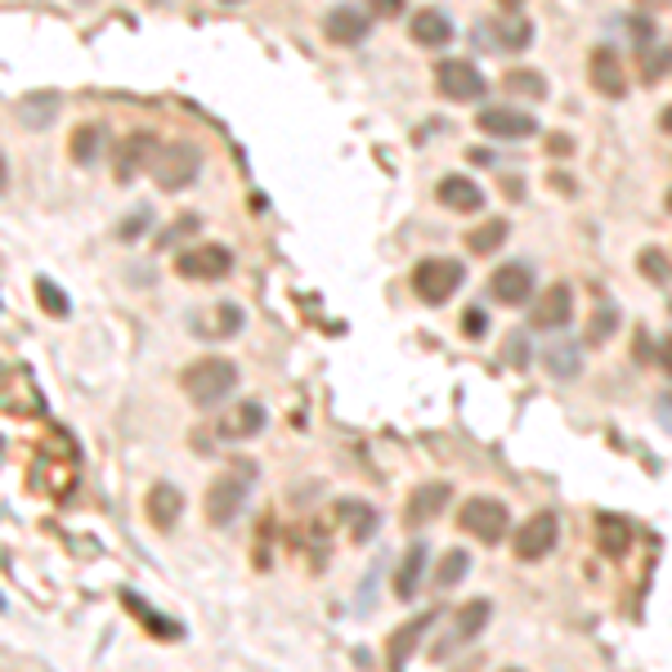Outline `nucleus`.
<instances>
[{
  "instance_id": "412c9836",
  "label": "nucleus",
  "mask_w": 672,
  "mask_h": 672,
  "mask_svg": "<svg viewBox=\"0 0 672 672\" xmlns=\"http://www.w3.org/2000/svg\"><path fill=\"white\" fill-rule=\"evenodd\" d=\"M336 516H342V524L350 529V538L355 543H368V538L377 533V507L372 502H364V498H342L336 502Z\"/></svg>"
},
{
  "instance_id": "72a5a7b5",
  "label": "nucleus",
  "mask_w": 672,
  "mask_h": 672,
  "mask_svg": "<svg viewBox=\"0 0 672 672\" xmlns=\"http://www.w3.org/2000/svg\"><path fill=\"white\" fill-rule=\"evenodd\" d=\"M470 574V552H462V548H453L448 556H444V565H440V574H435V583L440 587H453V583H462Z\"/></svg>"
},
{
  "instance_id": "9b49d317",
  "label": "nucleus",
  "mask_w": 672,
  "mask_h": 672,
  "mask_svg": "<svg viewBox=\"0 0 672 672\" xmlns=\"http://www.w3.org/2000/svg\"><path fill=\"white\" fill-rule=\"evenodd\" d=\"M197 166H202V158L193 144H171L153 158V180H158V188H184L197 175Z\"/></svg>"
},
{
  "instance_id": "a211bd4d",
  "label": "nucleus",
  "mask_w": 672,
  "mask_h": 672,
  "mask_svg": "<svg viewBox=\"0 0 672 672\" xmlns=\"http://www.w3.org/2000/svg\"><path fill=\"white\" fill-rule=\"evenodd\" d=\"M596 548L610 556V561L628 556V548H632V520L628 516H615V511L596 516Z\"/></svg>"
},
{
  "instance_id": "4be33fe9",
  "label": "nucleus",
  "mask_w": 672,
  "mask_h": 672,
  "mask_svg": "<svg viewBox=\"0 0 672 672\" xmlns=\"http://www.w3.org/2000/svg\"><path fill=\"white\" fill-rule=\"evenodd\" d=\"M413 41L422 45V50H444L448 41H453V23H448V14L444 10H422V14H413Z\"/></svg>"
},
{
  "instance_id": "58836bf2",
  "label": "nucleus",
  "mask_w": 672,
  "mask_h": 672,
  "mask_svg": "<svg viewBox=\"0 0 672 672\" xmlns=\"http://www.w3.org/2000/svg\"><path fill=\"white\" fill-rule=\"evenodd\" d=\"M470 162H476V166H494V153L489 149H470Z\"/></svg>"
},
{
  "instance_id": "dca6fc26",
  "label": "nucleus",
  "mask_w": 672,
  "mask_h": 672,
  "mask_svg": "<svg viewBox=\"0 0 672 672\" xmlns=\"http://www.w3.org/2000/svg\"><path fill=\"white\" fill-rule=\"evenodd\" d=\"M220 440H234V444H242V440H251V435H260L264 431V403H256V399H242V403H234V409L220 418Z\"/></svg>"
},
{
  "instance_id": "79ce46f5",
  "label": "nucleus",
  "mask_w": 672,
  "mask_h": 672,
  "mask_svg": "<svg viewBox=\"0 0 672 672\" xmlns=\"http://www.w3.org/2000/svg\"><path fill=\"white\" fill-rule=\"evenodd\" d=\"M6 184H10V171H6V158H0V193H6Z\"/></svg>"
},
{
  "instance_id": "f704fd0d",
  "label": "nucleus",
  "mask_w": 672,
  "mask_h": 672,
  "mask_svg": "<svg viewBox=\"0 0 672 672\" xmlns=\"http://www.w3.org/2000/svg\"><path fill=\"white\" fill-rule=\"evenodd\" d=\"M149 216H153L149 207H140V212H134V216H126V220H121V229H117V238H121V242L140 238V234H144V225H149Z\"/></svg>"
},
{
  "instance_id": "c03bdc74",
  "label": "nucleus",
  "mask_w": 672,
  "mask_h": 672,
  "mask_svg": "<svg viewBox=\"0 0 672 672\" xmlns=\"http://www.w3.org/2000/svg\"><path fill=\"white\" fill-rule=\"evenodd\" d=\"M668 212H672V193H668Z\"/></svg>"
},
{
  "instance_id": "c9c22d12",
  "label": "nucleus",
  "mask_w": 672,
  "mask_h": 672,
  "mask_svg": "<svg viewBox=\"0 0 672 672\" xmlns=\"http://www.w3.org/2000/svg\"><path fill=\"white\" fill-rule=\"evenodd\" d=\"M641 269H646V279H654V283L668 279V269H663V256H659V251H646V256H641Z\"/></svg>"
},
{
  "instance_id": "aec40b11",
  "label": "nucleus",
  "mask_w": 672,
  "mask_h": 672,
  "mask_svg": "<svg viewBox=\"0 0 672 672\" xmlns=\"http://www.w3.org/2000/svg\"><path fill=\"white\" fill-rule=\"evenodd\" d=\"M431 619H435V615H418V619H409V624H403V628H399V632L386 641V659H390V668H394V672L413 659V650H418V641L426 637Z\"/></svg>"
},
{
  "instance_id": "5701e85b",
  "label": "nucleus",
  "mask_w": 672,
  "mask_h": 672,
  "mask_svg": "<svg viewBox=\"0 0 672 672\" xmlns=\"http://www.w3.org/2000/svg\"><path fill=\"white\" fill-rule=\"evenodd\" d=\"M426 556H431L426 543H413L409 552H403V565H399V574H394V596H399V600H413V596H418L422 574H426Z\"/></svg>"
},
{
  "instance_id": "37998d69",
  "label": "nucleus",
  "mask_w": 672,
  "mask_h": 672,
  "mask_svg": "<svg viewBox=\"0 0 672 672\" xmlns=\"http://www.w3.org/2000/svg\"><path fill=\"white\" fill-rule=\"evenodd\" d=\"M502 6H507V10H516V6H520V0H502Z\"/></svg>"
},
{
  "instance_id": "b1692460",
  "label": "nucleus",
  "mask_w": 672,
  "mask_h": 672,
  "mask_svg": "<svg viewBox=\"0 0 672 672\" xmlns=\"http://www.w3.org/2000/svg\"><path fill=\"white\" fill-rule=\"evenodd\" d=\"M153 140L149 134H126V144H121V153H117V180L121 184H130L134 180V171H144L153 158Z\"/></svg>"
},
{
  "instance_id": "423d86ee",
  "label": "nucleus",
  "mask_w": 672,
  "mask_h": 672,
  "mask_svg": "<svg viewBox=\"0 0 672 672\" xmlns=\"http://www.w3.org/2000/svg\"><path fill=\"white\" fill-rule=\"evenodd\" d=\"M435 90H440L448 104H476V99H485L489 82L480 77L476 63H466V58H444V63L435 67Z\"/></svg>"
},
{
  "instance_id": "cd10ccee",
  "label": "nucleus",
  "mask_w": 672,
  "mask_h": 672,
  "mask_svg": "<svg viewBox=\"0 0 672 672\" xmlns=\"http://www.w3.org/2000/svg\"><path fill=\"white\" fill-rule=\"evenodd\" d=\"M99 144H104V126L99 121H86L73 130V140H67V153H73L77 166H90L99 158Z\"/></svg>"
},
{
  "instance_id": "2f4dec72",
  "label": "nucleus",
  "mask_w": 672,
  "mask_h": 672,
  "mask_svg": "<svg viewBox=\"0 0 672 672\" xmlns=\"http://www.w3.org/2000/svg\"><path fill=\"white\" fill-rule=\"evenodd\" d=\"M548 368H552L556 377H578V368H583V355H578V346H565V342H556V346L548 350Z\"/></svg>"
},
{
  "instance_id": "ddd939ff",
  "label": "nucleus",
  "mask_w": 672,
  "mask_h": 672,
  "mask_svg": "<svg viewBox=\"0 0 672 672\" xmlns=\"http://www.w3.org/2000/svg\"><path fill=\"white\" fill-rule=\"evenodd\" d=\"M570 314H574V292H570L565 283H552L543 296L533 301L529 323H533L538 332H556V327H565V323H570Z\"/></svg>"
},
{
  "instance_id": "1a4fd4ad",
  "label": "nucleus",
  "mask_w": 672,
  "mask_h": 672,
  "mask_svg": "<svg viewBox=\"0 0 672 672\" xmlns=\"http://www.w3.org/2000/svg\"><path fill=\"white\" fill-rule=\"evenodd\" d=\"M489 296L498 305H511V310L524 305V301H533V264H524V260L498 264L494 279H489Z\"/></svg>"
},
{
  "instance_id": "393cba45",
  "label": "nucleus",
  "mask_w": 672,
  "mask_h": 672,
  "mask_svg": "<svg viewBox=\"0 0 672 672\" xmlns=\"http://www.w3.org/2000/svg\"><path fill=\"white\" fill-rule=\"evenodd\" d=\"M121 605H126L130 615H140V619H144V628H149L153 637H162V641H180V637H184V628H180L175 619H166V615L149 610V605H144L140 596H134V592H121Z\"/></svg>"
},
{
  "instance_id": "f3484780",
  "label": "nucleus",
  "mask_w": 672,
  "mask_h": 672,
  "mask_svg": "<svg viewBox=\"0 0 672 672\" xmlns=\"http://www.w3.org/2000/svg\"><path fill=\"white\" fill-rule=\"evenodd\" d=\"M448 498H453V489H448L444 480H426L422 489H413V498H409V511H403V524H409V529H418V524L435 520V516L448 507Z\"/></svg>"
},
{
  "instance_id": "0eeeda50",
  "label": "nucleus",
  "mask_w": 672,
  "mask_h": 672,
  "mask_svg": "<svg viewBox=\"0 0 672 672\" xmlns=\"http://www.w3.org/2000/svg\"><path fill=\"white\" fill-rule=\"evenodd\" d=\"M556 538H561V516L556 511H538L520 524L516 533V561H543L556 552Z\"/></svg>"
},
{
  "instance_id": "e433bc0d",
  "label": "nucleus",
  "mask_w": 672,
  "mask_h": 672,
  "mask_svg": "<svg viewBox=\"0 0 672 672\" xmlns=\"http://www.w3.org/2000/svg\"><path fill=\"white\" fill-rule=\"evenodd\" d=\"M368 10L377 19H394V14H403V0H368Z\"/></svg>"
},
{
  "instance_id": "ea45409f",
  "label": "nucleus",
  "mask_w": 672,
  "mask_h": 672,
  "mask_svg": "<svg viewBox=\"0 0 672 672\" xmlns=\"http://www.w3.org/2000/svg\"><path fill=\"white\" fill-rule=\"evenodd\" d=\"M659 126H663V134H672V104L659 112Z\"/></svg>"
},
{
  "instance_id": "f03ea898",
  "label": "nucleus",
  "mask_w": 672,
  "mask_h": 672,
  "mask_svg": "<svg viewBox=\"0 0 672 672\" xmlns=\"http://www.w3.org/2000/svg\"><path fill=\"white\" fill-rule=\"evenodd\" d=\"M247 494H251V466H234V470H225V476H216L212 489H207V520L216 529H229L242 516Z\"/></svg>"
},
{
  "instance_id": "2eb2a0df",
  "label": "nucleus",
  "mask_w": 672,
  "mask_h": 672,
  "mask_svg": "<svg viewBox=\"0 0 672 672\" xmlns=\"http://www.w3.org/2000/svg\"><path fill=\"white\" fill-rule=\"evenodd\" d=\"M435 197H440V207H448V212H457V216H476V212L485 207L480 184L466 180V175H444L440 188H435Z\"/></svg>"
},
{
  "instance_id": "a19ab883",
  "label": "nucleus",
  "mask_w": 672,
  "mask_h": 672,
  "mask_svg": "<svg viewBox=\"0 0 672 672\" xmlns=\"http://www.w3.org/2000/svg\"><path fill=\"white\" fill-rule=\"evenodd\" d=\"M570 149H574V144L565 140V134H556V140H552V153H570Z\"/></svg>"
},
{
  "instance_id": "4468645a",
  "label": "nucleus",
  "mask_w": 672,
  "mask_h": 672,
  "mask_svg": "<svg viewBox=\"0 0 672 672\" xmlns=\"http://www.w3.org/2000/svg\"><path fill=\"white\" fill-rule=\"evenodd\" d=\"M476 126L485 130V134H494V140H529V134L538 130V121L529 117V112H520V108H485L480 117H476Z\"/></svg>"
},
{
  "instance_id": "49530a36",
  "label": "nucleus",
  "mask_w": 672,
  "mask_h": 672,
  "mask_svg": "<svg viewBox=\"0 0 672 672\" xmlns=\"http://www.w3.org/2000/svg\"><path fill=\"white\" fill-rule=\"evenodd\" d=\"M502 672H520V668H502Z\"/></svg>"
},
{
  "instance_id": "a878e982",
  "label": "nucleus",
  "mask_w": 672,
  "mask_h": 672,
  "mask_svg": "<svg viewBox=\"0 0 672 672\" xmlns=\"http://www.w3.org/2000/svg\"><path fill=\"white\" fill-rule=\"evenodd\" d=\"M494 41H498L507 54H516V50H524V45L533 41V23H529L524 14H502V19H494Z\"/></svg>"
},
{
  "instance_id": "de8ad7c7",
  "label": "nucleus",
  "mask_w": 672,
  "mask_h": 672,
  "mask_svg": "<svg viewBox=\"0 0 672 672\" xmlns=\"http://www.w3.org/2000/svg\"><path fill=\"white\" fill-rule=\"evenodd\" d=\"M77 6H90V0H77Z\"/></svg>"
},
{
  "instance_id": "7c9ffc66",
  "label": "nucleus",
  "mask_w": 672,
  "mask_h": 672,
  "mask_svg": "<svg viewBox=\"0 0 672 672\" xmlns=\"http://www.w3.org/2000/svg\"><path fill=\"white\" fill-rule=\"evenodd\" d=\"M502 86H507L511 95L548 99V82H543V73H529V67H516V73H507V77H502Z\"/></svg>"
},
{
  "instance_id": "473e14b6",
  "label": "nucleus",
  "mask_w": 672,
  "mask_h": 672,
  "mask_svg": "<svg viewBox=\"0 0 672 672\" xmlns=\"http://www.w3.org/2000/svg\"><path fill=\"white\" fill-rule=\"evenodd\" d=\"M36 296H41V310L50 318H67V314H73V301H67V292H58L50 279H36Z\"/></svg>"
},
{
  "instance_id": "bb28decb",
  "label": "nucleus",
  "mask_w": 672,
  "mask_h": 672,
  "mask_svg": "<svg viewBox=\"0 0 672 672\" xmlns=\"http://www.w3.org/2000/svg\"><path fill=\"white\" fill-rule=\"evenodd\" d=\"M19 117H23V126L45 130L50 121H58V95H54V90H41V95L19 99Z\"/></svg>"
},
{
  "instance_id": "c756f323",
  "label": "nucleus",
  "mask_w": 672,
  "mask_h": 672,
  "mask_svg": "<svg viewBox=\"0 0 672 672\" xmlns=\"http://www.w3.org/2000/svg\"><path fill=\"white\" fill-rule=\"evenodd\" d=\"M615 327H619V305L615 301H605L596 314H592V327H587V346H605L615 336Z\"/></svg>"
},
{
  "instance_id": "a18cd8bd",
  "label": "nucleus",
  "mask_w": 672,
  "mask_h": 672,
  "mask_svg": "<svg viewBox=\"0 0 672 672\" xmlns=\"http://www.w3.org/2000/svg\"><path fill=\"white\" fill-rule=\"evenodd\" d=\"M0 610H6V596H0Z\"/></svg>"
},
{
  "instance_id": "7ed1b4c3",
  "label": "nucleus",
  "mask_w": 672,
  "mask_h": 672,
  "mask_svg": "<svg viewBox=\"0 0 672 672\" xmlns=\"http://www.w3.org/2000/svg\"><path fill=\"white\" fill-rule=\"evenodd\" d=\"M489 624H494V600H485V596H476V600H466V605H462V610L453 615V624H448V632H444V637L435 641V650H431V654H435V659L444 663V659H448L453 650H462V646H470V641H476V637H480V632H485Z\"/></svg>"
},
{
  "instance_id": "39448f33",
  "label": "nucleus",
  "mask_w": 672,
  "mask_h": 672,
  "mask_svg": "<svg viewBox=\"0 0 672 672\" xmlns=\"http://www.w3.org/2000/svg\"><path fill=\"white\" fill-rule=\"evenodd\" d=\"M457 524L470 538H480V543H502L507 529H511V511L498 498H466L462 511H457Z\"/></svg>"
},
{
  "instance_id": "f257e3e1",
  "label": "nucleus",
  "mask_w": 672,
  "mask_h": 672,
  "mask_svg": "<svg viewBox=\"0 0 672 672\" xmlns=\"http://www.w3.org/2000/svg\"><path fill=\"white\" fill-rule=\"evenodd\" d=\"M238 386V368L229 359H197L184 372V394L197 403V409H216L220 399H229Z\"/></svg>"
},
{
  "instance_id": "c85d7f7f",
  "label": "nucleus",
  "mask_w": 672,
  "mask_h": 672,
  "mask_svg": "<svg viewBox=\"0 0 672 672\" xmlns=\"http://www.w3.org/2000/svg\"><path fill=\"white\" fill-rule=\"evenodd\" d=\"M507 229H511L507 220H489V225H480V229L466 234V247L476 251V256H494V251L507 242Z\"/></svg>"
},
{
  "instance_id": "4c0bfd02",
  "label": "nucleus",
  "mask_w": 672,
  "mask_h": 672,
  "mask_svg": "<svg viewBox=\"0 0 672 672\" xmlns=\"http://www.w3.org/2000/svg\"><path fill=\"white\" fill-rule=\"evenodd\" d=\"M659 364H663V372L672 377V336H663V346H659Z\"/></svg>"
},
{
  "instance_id": "f8f14e48",
  "label": "nucleus",
  "mask_w": 672,
  "mask_h": 672,
  "mask_svg": "<svg viewBox=\"0 0 672 672\" xmlns=\"http://www.w3.org/2000/svg\"><path fill=\"white\" fill-rule=\"evenodd\" d=\"M323 32L332 45H359L372 32V14H364L359 6H336L323 14Z\"/></svg>"
},
{
  "instance_id": "6e6552de",
  "label": "nucleus",
  "mask_w": 672,
  "mask_h": 672,
  "mask_svg": "<svg viewBox=\"0 0 672 672\" xmlns=\"http://www.w3.org/2000/svg\"><path fill=\"white\" fill-rule=\"evenodd\" d=\"M175 269H180L184 279H193V283H220V279H229V269H234V251L220 247V242H207V247L184 251L175 260Z\"/></svg>"
},
{
  "instance_id": "20e7f679",
  "label": "nucleus",
  "mask_w": 672,
  "mask_h": 672,
  "mask_svg": "<svg viewBox=\"0 0 672 672\" xmlns=\"http://www.w3.org/2000/svg\"><path fill=\"white\" fill-rule=\"evenodd\" d=\"M462 283H466V269L457 260H448V256H431V260H422L413 269V292L426 305H444Z\"/></svg>"
},
{
  "instance_id": "6ab92c4d",
  "label": "nucleus",
  "mask_w": 672,
  "mask_h": 672,
  "mask_svg": "<svg viewBox=\"0 0 672 672\" xmlns=\"http://www.w3.org/2000/svg\"><path fill=\"white\" fill-rule=\"evenodd\" d=\"M180 511H184V494L175 489V485H153L149 489V498H144V516L153 520V529H171L175 520H180Z\"/></svg>"
},
{
  "instance_id": "9d476101",
  "label": "nucleus",
  "mask_w": 672,
  "mask_h": 672,
  "mask_svg": "<svg viewBox=\"0 0 672 672\" xmlns=\"http://www.w3.org/2000/svg\"><path fill=\"white\" fill-rule=\"evenodd\" d=\"M587 77H592L596 95H605V99H624V95H628L624 58H619V50H610V45H596V50H592V58H587Z\"/></svg>"
}]
</instances>
